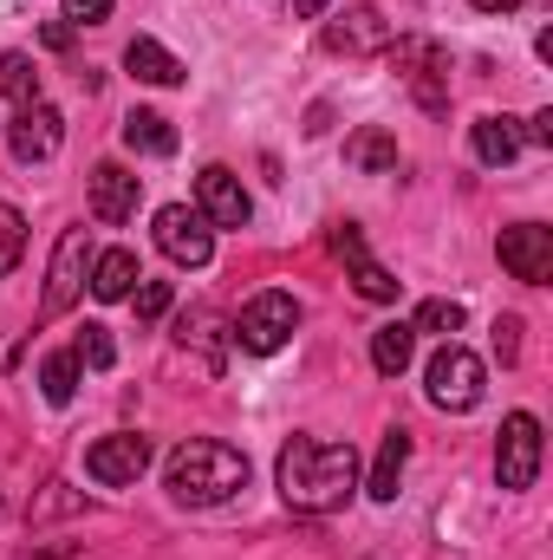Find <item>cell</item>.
Returning <instances> with one entry per match:
<instances>
[{
	"label": "cell",
	"mask_w": 553,
	"mask_h": 560,
	"mask_svg": "<svg viewBox=\"0 0 553 560\" xmlns=\"http://www.w3.org/2000/svg\"><path fill=\"white\" fill-rule=\"evenodd\" d=\"M138 255L131 248H105L98 261H92V293L98 300H131V287H138Z\"/></svg>",
	"instance_id": "d6986e66"
},
{
	"label": "cell",
	"mask_w": 553,
	"mask_h": 560,
	"mask_svg": "<svg viewBox=\"0 0 553 560\" xmlns=\"http://www.w3.org/2000/svg\"><path fill=\"white\" fill-rule=\"evenodd\" d=\"M0 98H13V112L39 105V66L26 52H0Z\"/></svg>",
	"instance_id": "44dd1931"
},
{
	"label": "cell",
	"mask_w": 553,
	"mask_h": 560,
	"mask_svg": "<svg viewBox=\"0 0 553 560\" xmlns=\"http://www.w3.org/2000/svg\"><path fill=\"white\" fill-rule=\"evenodd\" d=\"M125 143H131L138 156H169V150H176V131H169L163 112H131V118H125Z\"/></svg>",
	"instance_id": "7402d4cb"
},
{
	"label": "cell",
	"mask_w": 553,
	"mask_h": 560,
	"mask_svg": "<svg viewBox=\"0 0 553 560\" xmlns=\"http://www.w3.org/2000/svg\"><path fill=\"white\" fill-rule=\"evenodd\" d=\"M79 352H52L46 365H39V392H46V405H72L79 398Z\"/></svg>",
	"instance_id": "603a6c76"
},
{
	"label": "cell",
	"mask_w": 553,
	"mask_h": 560,
	"mask_svg": "<svg viewBox=\"0 0 553 560\" xmlns=\"http://www.w3.org/2000/svg\"><path fill=\"white\" fill-rule=\"evenodd\" d=\"M20 248H26V222H20L13 202H0V275L20 268Z\"/></svg>",
	"instance_id": "484cf974"
},
{
	"label": "cell",
	"mask_w": 553,
	"mask_h": 560,
	"mask_svg": "<svg viewBox=\"0 0 553 560\" xmlns=\"http://www.w3.org/2000/svg\"><path fill=\"white\" fill-rule=\"evenodd\" d=\"M326 7H332V0H293V13H299V20H319Z\"/></svg>",
	"instance_id": "1f68e13d"
},
{
	"label": "cell",
	"mask_w": 553,
	"mask_h": 560,
	"mask_svg": "<svg viewBox=\"0 0 553 560\" xmlns=\"http://www.w3.org/2000/svg\"><path fill=\"white\" fill-rule=\"evenodd\" d=\"M39 560H66V548H52V555H39Z\"/></svg>",
	"instance_id": "836d02e7"
},
{
	"label": "cell",
	"mask_w": 553,
	"mask_h": 560,
	"mask_svg": "<svg viewBox=\"0 0 553 560\" xmlns=\"http://www.w3.org/2000/svg\"><path fill=\"white\" fill-rule=\"evenodd\" d=\"M495 255H502V268H508L515 280H528V287H548V280H553V229H541V222L502 229Z\"/></svg>",
	"instance_id": "8fae6325"
},
{
	"label": "cell",
	"mask_w": 553,
	"mask_h": 560,
	"mask_svg": "<svg viewBox=\"0 0 553 560\" xmlns=\"http://www.w3.org/2000/svg\"><path fill=\"white\" fill-rule=\"evenodd\" d=\"M345 163L365 170V176H385V170H398V138L385 125H365V131L345 138Z\"/></svg>",
	"instance_id": "e0dca14e"
},
{
	"label": "cell",
	"mask_w": 553,
	"mask_h": 560,
	"mask_svg": "<svg viewBox=\"0 0 553 560\" xmlns=\"http://www.w3.org/2000/svg\"><path fill=\"white\" fill-rule=\"evenodd\" d=\"M293 326H299V300L280 293V287H268V293H255V300L242 306V319H235V346L255 352V359H268V352H280V346L293 339Z\"/></svg>",
	"instance_id": "3957f363"
},
{
	"label": "cell",
	"mask_w": 553,
	"mask_h": 560,
	"mask_svg": "<svg viewBox=\"0 0 553 560\" xmlns=\"http://www.w3.org/2000/svg\"><path fill=\"white\" fill-rule=\"evenodd\" d=\"M66 138V118L52 112V105H26V112H13V125H7V150L20 156V163H46L52 150Z\"/></svg>",
	"instance_id": "7c38bea8"
},
{
	"label": "cell",
	"mask_w": 553,
	"mask_h": 560,
	"mask_svg": "<svg viewBox=\"0 0 553 560\" xmlns=\"http://www.w3.org/2000/svg\"><path fill=\"white\" fill-rule=\"evenodd\" d=\"M411 332H462V300H423L416 306V319H411Z\"/></svg>",
	"instance_id": "cb8c5ba5"
},
{
	"label": "cell",
	"mask_w": 553,
	"mask_h": 560,
	"mask_svg": "<svg viewBox=\"0 0 553 560\" xmlns=\"http://www.w3.org/2000/svg\"><path fill=\"white\" fill-rule=\"evenodd\" d=\"M196 209L209 215V229H248V215H255V202H248V189L228 163H209L196 176Z\"/></svg>",
	"instance_id": "9c48e42d"
},
{
	"label": "cell",
	"mask_w": 553,
	"mask_h": 560,
	"mask_svg": "<svg viewBox=\"0 0 553 560\" xmlns=\"http://www.w3.org/2000/svg\"><path fill=\"white\" fill-rule=\"evenodd\" d=\"M46 46H52V52H66V46H72V26H66V20H52V26H46Z\"/></svg>",
	"instance_id": "f546056e"
},
{
	"label": "cell",
	"mask_w": 553,
	"mask_h": 560,
	"mask_svg": "<svg viewBox=\"0 0 553 560\" xmlns=\"http://www.w3.org/2000/svg\"><path fill=\"white\" fill-rule=\"evenodd\" d=\"M72 352H79V365H85V372H111V359H118V346H111V332H105V326H85Z\"/></svg>",
	"instance_id": "d4e9b609"
},
{
	"label": "cell",
	"mask_w": 553,
	"mask_h": 560,
	"mask_svg": "<svg viewBox=\"0 0 553 560\" xmlns=\"http://www.w3.org/2000/svg\"><path fill=\"white\" fill-rule=\"evenodd\" d=\"M404 463H411V430H385V443H378V463H372V502H398V476H404Z\"/></svg>",
	"instance_id": "5bb4252c"
},
{
	"label": "cell",
	"mask_w": 553,
	"mask_h": 560,
	"mask_svg": "<svg viewBox=\"0 0 553 560\" xmlns=\"http://www.w3.org/2000/svg\"><path fill=\"white\" fill-rule=\"evenodd\" d=\"M378 46H391V26L365 7V13H352L345 26H326V52H378Z\"/></svg>",
	"instance_id": "ac0fdd59"
},
{
	"label": "cell",
	"mask_w": 553,
	"mask_h": 560,
	"mask_svg": "<svg viewBox=\"0 0 553 560\" xmlns=\"http://www.w3.org/2000/svg\"><path fill=\"white\" fill-rule=\"evenodd\" d=\"M169 313V280H143L138 287V319H163Z\"/></svg>",
	"instance_id": "4316f807"
},
{
	"label": "cell",
	"mask_w": 553,
	"mask_h": 560,
	"mask_svg": "<svg viewBox=\"0 0 553 560\" xmlns=\"http://www.w3.org/2000/svg\"><path fill=\"white\" fill-rule=\"evenodd\" d=\"M274 482H280V495H286V509H299V515H332V509H345L352 489H358V450H352V443L293 436L274 463Z\"/></svg>",
	"instance_id": "6da1fadb"
},
{
	"label": "cell",
	"mask_w": 553,
	"mask_h": 560,
	"mask_svg": "<svg viewBox=\"0 0 553 560\" xmlns=\"http://www.w3.org/2000/svg\"><path fill=\"white\" fill-rule=\"evenodd\" d=\"M528 138H534V143H553V112H541V118L528 125Z\"/></svg>",
	"instance_id": "4dcf8cb0"
},
{
	"label": "cell",
	"mask_w": 553,
	"mask_h": 560,
	"mask_svg": "<svg viewBox=\"0 0 553 560\" xmlns=\"http://www.w3.org/2000/svg\"><path fill=\"white\" fill-rule=\"evenodd\" d=\"M411 352H416V332L404 326V319H391V326L372 332V365H378L385 378H398V372L411 365Z\"/></svg>",
	"instance_id": "ffe728a7"
},
{
	"label": "cell",
	"mask_w": 553,
	"mask_h": 560,
	"mask_svg": "<svg viewBox=\"0 0 553 560\" xmlns=\"http://www.w3.org/2000/svg\"><path fill=\"white\" fill-rule=\"evenodd\" d=\"M469 143H475V156H482L489 170H502V163L521 156V125H515V118H475V125H469Z\"/></svg>",
	"instance_id": "2e32d148"
},
{
	"label": "cell",
	"mask_w": 553,
	"mask_h": 560,
	"mask_svg": "<svg viewBox=\"0 0 553 560\" xmlns=\"http://www.w3.org/2000/svg\"><path fill=\"white\" fill-rule=\"evenodd\" d=\"M66 7V26H98L111 13V0H59Z\"/></svg>",
	"instance_id": "f1b7e54d"
},
{
	"label": "cell",
	"mask_w": 553,
	"mask_h": 560,
	"mask_svg": "<svg viewBox=\"0 0 553 560\" xmlns=\"http://www.w3.org/2000/svg\"><path fill=\"white\" fill-rule=\"evenodd\" d=\"M143 202V176H131L125 163H98L92 170V215L98 222H131Z\"/></svg>",
	"instance_id": "4fadbf2b"
},
{
	"label": "cell",
	"mask_w": 553,
	"mask_h": 560,
	"mask_svg": "<svg viewBox=\"0 0 553 560\" xmlns=\"http://www.w3.org/2000/svg\"><path fill=\"white\" fill-rule=\"evenodd\" d=\"M495 352H502V365H515V359H521V319H515V313H502V319H495Z\"/></svg>",
	"instance_id": "83f0119b"
},
{
	"label": "cell",
	"mask_w": 553,
	"mask_h": 560,
	"mask_svg": "<svg viewBox=\"0 0 553 560\" xmlns=\"http://www.w3.org/2000/svg\"><path fill=\"white\" fill-rule=\"evenodd\" d=\"M332 255L345 261V275H352V287H358L365 300H378V306H385V300H398V287H404V280L372 261V248H365V229H358V222H339V229H332Z\"/></svg>",
	"instance_id": "30bf717a"
},
{
	"label": "cell",
	"mask_w": 553,
	"mask_h": 560,
	"mask_svg": "<svg viewBox=\"0 0 553 560\" xmlns=\"http://www.w3.org/2000/svg\"><path fill=\"white\" fill-rule=\"evenodd\" d=\"M495 476H502V489H534V476H541V418L534 411H515L502 423Z\"/></svg>",
	"instance_id": "8992f818"
},
{
	"label": "cell",
	"mask_w": 553,
	"mask_h": 560,
	"mask_svg": "<svg viewBox=\"0 0 553 560\" xmlns=\"http://www.w3.org/2000/svg\"><path fill=\"white\" fill-rule=\"evenodd\" d=\"M423 392H430V405H436V411H475V405H482V359H475L469 346H456V339H449V346L430 359Z\"/></svg>",
	"instance_id": "277c9868"
},
{
	"label": "cell",
	"mask_w": 553,
	"mask_h": 560,
	"mask_svg": "<svg viewBox=\"0 0 553 560\" xmlns=\"http://www.w3.org/2000/svg\"><path fill=\"white\" fill-rule=\"evenodd\" d=\"M163 482H169V495H176L183 509H209V502H228L235 489H248V456L228 450V443L196 436V443H183V450L163 463Z\"/></svg>",
	"instance_id": "7a4b0ae2"
},
{
	"label": "cell",
	"mask_w": 553,
	"mask_h": 560,
	"mask_svg": "<svg viewBox=\"0 0 553 560\" xmlns=\"http://www.w3.org/2000/svg\"><path fill=\"white\" fill-rule=\"evenodd\" d=\"M143 469H150V436H138V430L98 436V443L85 450V476H92V482H105V489H125V482H138Z\"/></svg>",
	"instance_id": "ba28073f"
},
{
	"label": "cell",
	"mask_w": 553,
	"mask_h": 560,
	"mask_svg": "<svg viewBox=\"0 0 553 560\" xmlns=\"http://www.w3.org/2000/svg\"><path fill=\"white\" fill-rule=\"evenodd\" d=\"M156 248H163L176 268H209V255H215V229H209L202 209H189V202H163V209H156Z\"/></svg>",
	"instance_id": "5b68a950"
},
{
	"label": "cell",
	"mask_w": 553,
	"mask_h": 560,
	"mask_svg": "<svg viewBox=\"0 0 553 560\" xmlns=\"http://www.w3.org/2000/svg\"><path fill=\"white\" fill-rule=\"evenodd\" d=\"M85 261H92V242H85V229H66V235H59V248H52L46 293H39V319H59V313L79 300V287H85Z\"/></svg>",
	"instance_id": "52a82bcc"
},
{
	"label": "cell",
	"mask_w": 553,
	"mask_h": 560,
	"mask_svg": "<svg viewBox=\"0 0 553 560\" xmlns=\"http://www.w3.org/2000/svg\"><path fill=\"white\" fill-rule=\"evenodd\" d=\"M125 72L143 79V85H183V59L169 46H156V39H131L125 46Z\"/></svg>",
	"instance_id": "9a60e30c"
},
{
	"label": "cell",
	"mask_w": 553,
	"mask_h": 560,
	"mask_svg": "<svg viewBox=\"0 0 553 560\" xmlns=\"http://www.w3.org/2000/svg\"><path fill=\"white\" fill-rule=\"evenodd\" d=\"M469 7H482V13H515L521 0H469Z\"/></svg>",
	"instance_id": "d6a6232c"
}]
</instances>
